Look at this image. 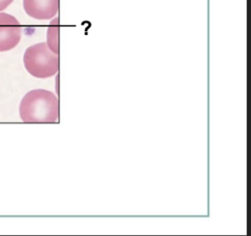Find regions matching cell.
Wrapping results in <instances>:
<instances>
[{"instance_id": "cell-6", "label": "cell", "mask_w": 251, "mask_h": 236, "mask_svg": "<svg viewBox=\"0 0 251 236\" xmlns=\"http://www.w3.org/2000/svg\"><path fill=\"white\" fill-rule=\"evenodd\" d=\"M14 0H0V11H3L4 9H6L9 5L12 4Z\"/></svg>"}, {"instance_id": "cell-5", "label": "cell", "mask_w": 251, "mask_h": 236, "mask_svg": "<svg viewBox=\"0 0 251 236\" xmlns=\"http://www.w3.org/2000/svg\"><path fill=\"white\" fill-rule=\"evenodd\" d=\"M46 44L55 54H59V18L54 17L47 27Z\"/></svg>"}, {"instance_id": "cell-1", "label": "cell", "mask_w": 251, "mask_h": 236, "mask_svg": "<svg viewBox=\"0 0 251 236\" xmlns=\"http://www.w3.org/2000/svg\"><path fill=\"white\" fill-rule=\"evenodd\" d=\"M20 117L28 123H54L59 121V100L57 96L45 89L28 91L19 107Z\"/></svg>"}, {"instance_id": "cell-2", "label": "cell", "mask_w": 251, "mask_h": 236, "mask_svg": "<svg viewBox=\"0 0 251 236\" xmlns=\"http://www.w3.org/2000/svg\"><path fill=\"white\" fill-rule=\"evenodd\" d=\"M24 65L32 76L48 78L58 72L59 57L49 49L46 42H40L26 48L24 54Z\"/></svg>"}, {"instance_id": "cell-4", "label": "cell", "mask_w": 251, "mask_h": 236, "mask_svg": "<svg viewBox=\"0 0 251 236\" xmlns=\"http://www.w3.org/2000/svg\"><path fill=\"white\" fill-rule=\"evenodd\" d=\"M25 12L36 20H50L56 17L59 0H23Z\"/></svg>"}, {"instance_id": "cell-3", "label": "cell", "mask_w": 251, "mask_h": 236, "mask_svg": "<svg viewBox=\"0 0 251 236\" xmlns=\"http://www.w3.org/2000/svg\"><path fill=\"white\" fill-rule=\"evenodd\" d=\"M22 38V25L12 15L0 13V52L15 48Z\"/></svg>"}]
</instances>
